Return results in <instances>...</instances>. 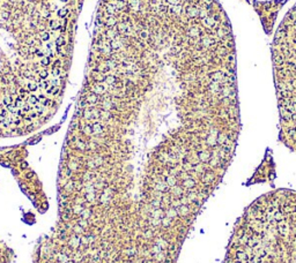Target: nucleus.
Here are the masks:
<instances>
[{
	"label": "nucleus",
	"instance_id": "obj_1",
	"mask_svg": "<svg viewBox=\"0 0 296 263\" xmlns=\"http://www.w3.org/2000/svg\"><path fill=\"white\" fill-rule=\"evenodd\" d=\"M223 263H296V191L257 197L237 219Z\"/></svg>",
	"mask_w": 296,
	"mask_h": 263
},
{
	"label": "nucleus",
	"instance_id": "obj_2",
	"mask_svg": "<svg viewBox=\"0 0 296 263\" xmlns=\"http://www.w3.org/2000/svg\"><path fill=\"white\" fill-rule=\"evenodd\" d=\"M271 52L279 112V140L296 153V4L278 27Z\"/></svg>",
	"mask_w": 296,
	"mask_h": 263
},
{
	"label": "nucleus",
	"instance_id": "obj_3",
	"mask_svg": "<svg viewBox=\"0 0 296 263\" xmlns=\"http://www.w3.org/2000/svg\"><path fill=\"white\" fill-rule=\"evenodd\" d=\"M270 173L274 174V167L270 169V163L267 160V158L264 160V163L260 165V167L258 169V171L256 172L255 177H258V181H264V179H268L270 180Z\"/></svg>",
	"mask_w": 296,
	"mask_h": 263
},
{
	"label": "nucleus",
	"instance_id": "obj_4",
	"mask_svg": "<svg viewBox=\"0 0 296 263\" xmlns=\"http://www.w3.org/2000/svg\"><path fill=\"white\" fill-rule=\"evenodd\" d=\"M12 253L5 245L0 243V263H11Z\"/></svg>",
	"mask_w": 296,
	"mask_h": 263
},
{
	"label": "nucleus",
	"instance_id": "obj_5",
	"mask_svg": "<svg viewBox=\"0 0 296 263\" xmlns=\"http://www.w3.org/2000/svg\"><path fill=\"white\" fill-rule=\"evenodd\" d=\"M118 30L120 31V33H125V35H130L131 33V27H130V24L128 23H120L118 26Z\"/></svg>",
	"mask_w": 296,
	"mask_h": 263
},
{
	"label": "nucleus",
	"instance_id": "obj_6",
	"mask_svg": "<svg viewBox=\"0 0 296 263\" xmlns=\"http://www.w3.org/2000/svg\"><path fill=\"white\" fill-rule=\"evenodd\" d=\"M99 49H101V51H102L103 53H110L112 51L111 45H110V43H108V42L101 43V44H99Z\"/></svg>",
	"mask_w": 296,
	"mask_h": 263
},
{
	"label": "nucleus",
	"instance_id": "obj_7",
	"mask_svg": "<svg viewBox=\"0 0 296 263\" xmlns=\"http://www.w3.org/2000/svg\"><path fill=\"white\" fill-rule=\"evenodd\" d=\"M105 9H106V13L110 14V15H113V14H116L117 12H118V9L115 7V5H113L112 2L106 4V5H105Z\"/></svg>",
	"mask_w": 296,
	"mask_h": 263
},
{
	"label": "nucleus",
	"instance_id": "obj_8",
	"mask_svg": "<svg viewBox=\"0 0 296 263\" xmlns=\"http://www.w3.org/2000/svg\"><path fill=\"white\" fill-rule=\"evenodd\" d=\"M93 91L95 92L96 95H102V93L105 92V87L103 86V84H95Z\"/></svg>",
	"mask_w": 296,
	"mask_h": 263
},
{
	"label": "nucleus",
	"instance_id": "obj_9",
	"mask_svg": "<svg viewBox=\"0 0 296 263\" xmlns=\"http://www.w3.org/2000/svg\"><path fill=\"white\" fill-rule=\"evenodd\" d=\"M105 23L108 27H112L116 24V19L113 17V15H110V14H108L105 16Z\"/></svg>",
	"mask_w": 296,
	"mask_h": 263
},
{
	"label": "nucleus",
	"instance_id": "obj_10",
	"mask_svg": "<svg viewBox=\"0 0 296 263\" xmlns=\"http://www.w3.org/2000/svg\"><path fill=\"white\" fill-rule=\"evenodd\" d=\"M112 4L115 5V7H116L118 11H122L126 5L125 1H123V0H115V1H112Z\"/></svg>",
	"mask_w": 296,
	"mask_h": 263
},
{
	"label": "nucleus",
	"instance_id": "obj_11",
	"mask_svg": "<svg viewBox=\"0 0 296 263\" xmlns=\"http://www.w3.org/2000/svg\"><path fill=\"white\" fill-rule=\"evenodd\" d=\"M110 45H111L112 50H119V49L122 47V43H120L118 39H112L111 42H110Z\"/></svg>",
	"mask_w": 296,
	"mask_h": 263
},
{
	"label": "nucleus",
	"instance_id": "obj_12",
	"mask_svg": "<svg viewBox=\"0 0 296 263\" xmlns=\"http://www.w3.org/2000/svg\"><path fill=\"white\" fill-rule=\"evenodd\" d=\"M123 67H124L125 69H127V71H132V72H134V71L137 69V66L134 65V64H132V62H124V64H123Z\"/></svg>",
	"mask_w": 296,
	"mask_h": 263
},
{
	"label": "nucleus",
	"instance_id": "obj_13",
	"mask_svg": "<svg viewBox=\"0 0 296 263\" xmlns=\"http://www.w3.org/2000/svg\"><path fill=\"white\" fill-rule=\"evenodd\" d=\"M106 36L109 37V38H111L112 39H117V33H116V29H109L108 31H106Z\"/></svg>",
	"mask_w": 296,
	"mask_h": 263
},
{
	"label": "nucleus",
	"instance_id": "obj_14",
	"mask_svg": "<svg viewBox=\"0 0 296 263\" xmlns=\"http://www.w3.org/2000/svg\"><path fill=\"white\" fill-rule=\"evenodd\" d=\"M104 81L106 82V84L112 86V84L116 83V77H115L113 75H108V76H105V80H104Z\"/></svg>",
	"mask_w": 296,
	"mask_h": 263
},
{
	"label": "nucleus",
	"instance_id": "obj_15",
	"mask_svg": "<svg viewBox=\"0 0 296 263\" xmlns=\"http://www.w3.org/2000/svg\"><path fill=\"white\" fill-rule=\"evenodd\" d=\"M52 77H59L60 79V75H61V69L59 67H54L52 69V73H51Z\"/></svg>",
	"mask_w": 296,
	"mask_h": 263
},
{
	"label": "nucleus",
	"instance_id": "obj_16",
	"mask_svg": "<svg viewBox=\"0 0 296 263\" xmlns=\"http://www.w3.org/2000/svg\"><path fill=\"white\" fill-rule=\"evenodd\" d=\"M50 28H51L52 30H57V29H59L60 28V23L57 20H51L50 21Z\"/></svg>",
	"mask_w": 296,
	"mask_h": 263
},
{
	"label": "nucleus",
	"instance_id": "obj_17",
	"mask_svg": "<svg viewBox=\"0 0 296 263\" xmlns=\"http://www.w3.org/2000/svg\"><path fill=\"white\" fill-rule=\"evenodd\" d=\"M130 7L132 9H138L139 8V0H128Z\"/></svg>",
	"mask_w": 296,
	"mask_h": 263
},
{
	"label": "nucleus",
	"instance_id": "obj_18",
	"mask_svg": "<svg viewBox=\"0 0 296 263\" xmlns=\"http://www.w3.org/2000/svg\"><path fill=\"white\" fill-rule=\"evenodd\" d=\"M50 33H47V31H44V33H41V39L43 40V42H49V39H50Z\"/></svg>",
	"mask_w": 296,
	"mask_h": 263
},
{
	"label": "nucleus",
	"instance_id": "obj_19",
	"mask_svg": "<svg viewBox=\"0 0 296 263\" xmlns=\"http://www.w3.org/2000/svg\"><path fill=\"white\" fill-rule=\"evenodd\" d=\"M64 44H65V39H64V37H63V36H59V37L56 39V46L61 47Z\"/></svg>",
	"mask_w": 296,
	"mask_h": 263
},
{
	"label": "nucleus",
	"instance_id": "obj_20",
	"mask_svg": "<svg viewBox=\"0 0 296 263\" xmlns=\"http://www.w3.org/2000/svg\"><path fill=\"white\" fill-rule=\"evenodd\" d=\"M67 13H68V9H67L66 7H63V8H60L59 11H58V13H57V14H58V16H59V17H64Z\"/></svg>",
	"mask_w": 296,
	"mask_h": 263
},
{
	"label": "nucleus",
	"instance_id": "obj_21",
	"mask_svg": "<svg viewBox=\"0 0 296 263\" xmlns=\"http://www.w3.org/2000/svg\"><path fill=\"white\" fill-rule=\"evenodd\" d=\"M49 64H50V58H49V57H43V58L41 59V65L47 66Z\"/></svg>",
	"mask_w": 296,
	"mask_h": 263
},
{
	"label": "nucleus",
	"instance_id": "obj_22",
	"mask_svg": "<svg viewBox=\"0 0 296 263\" xmlns=\"http://www.w3.org/2000/svg\"><path fill=\"white\" fill-rule=\"evenodd\" d=\"M140 37H141L142 39H146V38L149 37V33H147L146 30H142V31H140Z\"/></svg>",
	"mask_w": 296,
	"mask_h": 263
},
{
	"label": "nucleus",
	"instance_id": "obj_23",
	"mask_svg": "<svg viewBox=\"0 0 296 263\" xmlns=\"http://www.w3.org/2000/svg\"><path fill=\"white\" fill-rule=\"evenodd\" d=\"M47 75H49V73L46 72V71H41L40 72V76L42 80H45L47 77Z\"/></svg>",
	"mask_w": 296,
	"mask_h": 263
},
{
	"label": "nucleus",
	"instance_id": "obj_24",
	"mask_svg": "<svg viewBox=\"0 0 296 263\" xmlns=\"http://www.w3.org/2000/svg\"><path fill=\"white\" fill-rule=\"evenodd\" d=\"M95 80L96 81H104L105 80V76H103V75H101V74H97V75H95Z\"/></svg>",
	"mask_w": 296,
	"mask_h": 263
},
{
	"label": "nucleus",
	"instance_id": "obj_25",
	"mask_svg": "<svg viewBox=\"0 0 296 263\" xmlns=\"http://www.w3.org/2000/svg\"><path fill=\"white\" fill-rule=\"evenodd\" d=\"M52 47H53V43H46L45 44V49H49V50H52Z\"/></svg>",
	"mask_w": 296,
	"mask_h": 263
},
{
	"label": "nucleus",
	"instance_id": "obj_26",
	"mask_svg": "<svg viewBox=\"0 0 296 263\" xmlns=\"http://www.w3.org/2000/svg\"><path fill=\"white\" fill-rule=\"evenodd\" d=\"M36 53H37V55H38V57H41V58H43V57H44V53L41 52V51H37Z\"/></svg>",
	"mask_w": 296,
	"mask_h": 263
},
{
	"label": "nucleus",
	"instance_id": "obj_27",
	"mask_svg": "<svg viewBox=\"0 0 296 263\" xmlns=\"http://www.w3.org/2000/svg\"><path fill=\"white\" fill-rule=\"evenodd\" d=\"M2 16H4L5 19H7V16H8V13H4V14H2Z\"/></svg>",
	"mask_w": 296,
	"mask_h": 263
},
{
	"label": "nucleus",
	"instance_id": "obj_28",
	"mask_svg": "<svg viewBox=\"0 0 296 263\" xmlns=\"http://www.w3.org/2000/svg\"><path fill=\"white\" fill-rule=\"evenodd\" d=\"M60 1H61V2H67L68 0H60Z\"/></svg>",
	"mask_w": 296,
	"mask_h": 263
}]
</instances>
